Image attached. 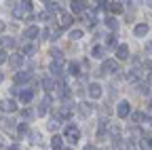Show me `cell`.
I'll return each mask as SVG.
<instances>
[{
    "label": "cell",
    "instance_id": "cell-1",
    "mask_svg": "<svg viewBox=\"0 0 152 150\" xmlns=\"http://www.w3.org/2000/svg\"><path fill=\"white\" fill-rule=\"evenodd\" d=\"M110 72H114V74H121V72H118V64L114 61V59H106V61L102 64L99 76H104V74H110Z\"/></svg>",
    "mask_w": 152,
    "mask_h": 150
},
{
    "label": "cell",
    "instance_id": "cell-2",
    "mask_svg": "<svg viewBox=\"0 0 152 150\" xmlns=\"http://www.w3.org/2000/svg\"><path fill=\"white\" fill-rule=\"evenodd\" d=\"M116 116H118V119L131 116V104H129V102H118V106H116Z\"/></svg>",
    "mask_w": 152,
    "mask_h": 150
},
{
    "label": "cell",
    "instance_id": "cell-3",
    "mask_svg": "<svg viewBox=\"0 0 152 150\" xmlns=\"http://www.w3.org/2000/svg\"><path fill=\"white\" fill-rule=\"evenodd\" d=\"M66 140H68V142H72V144H76V142L80 140V129L70 125V127L66 129Z\"/></svg>",
    "mask_w": 152,
    "mask_h": 150
},
{
    "label": "cell",
    "instance_id": "cell-4",
    "mask_svg": "<svg viewBox=\"0 0 152 150\" xmlns=\"http://www.w3.org/2000/svg\"><path fill=\"white\" fill-rule=\"evenodd\" d=\"M76 112H78V116H80V119H87V116H91L93 106H91V104H87V102H80L78 106H76Z\"/></svg>",
    "mask_w": 152,
    "mask_h": 150
},
{
    "label": "cell",
    "instance_id": "cell-5",
    "mask_svg": "<svg viewBox=\"0 0 152 150\" xmlns=\"http://www.w3.org/2000/svg\"><path fill=\"white\" fill-rule=\"evenodd\" d=\"M49 70H51V74H53V78H61V76H64V64H61V61H53V64L49 66Z\"/></svg>",
    "mask_w": 152,
    "mask_h": 150
},
{
    "label": "cell",
    "instance_id": "cell-6",
    "mask_svg": "<svg viewBox=\"0 0 152 150\" xmlns=\"http://www.w3.org/2000/svg\"><path fill=\"white\" fill-rule=\"evenodd\" d=\"M0 110H2V112H9V114H11V112H15L17 110V102L15 100H2V102H0Z\"/></svg>",
    "mask_w": 152,
    "mask_h": 150
},
{
    "label": "cell",
    "instance_id": "cell-7",
    "mask_svg": "<svg viewBox=\"0 0 152 150\" xmlns=\"http://www.w3.org/2000/svg\"><path fill=\"white\" fill-rule=\"evenodd\" d=\"M87 91H89L91 100H97V97H102V85H99V83H91V85L87 87Z\"/></svg>",
    "mask_w": 152,
    "mask_h": 150
},
{
    "label": "cell",
    "instance_id": "cell-8",
    "mask_svg": "<svg viewBox=\"0 0 152 150\" xmlns=\"http://www.w3.org/2000/svg\"><path fill=\"white\" fill-rule=\"evenodd\" d=\"M23 38H26V40L40 38V30H38L36 26H30V28H26V32H23Z\"/></svg>",
    "mask_w": 152,
    "mask_h": 150
},
{
    "label": "cell",
    "instance_id": "cell-9",
    "mask_svg": "<svg viewBox=\"0 0 152 150\" xmlns=\"http://www.w3.org/2000/svg\"><path fill=\"white\" fill-rule=\"evenodd\" d=\"M17 97H19V102H21V104H30L32 97H34V91H32V89H21Z\"/></svg>",
    "mask_w": 152,
    "mask_h": 150
},
{
    "label": "cell",
    "instance_id": "cell-10",
    "mask_svg": "<svg viewBox=\"0 0 152 150\" xmlns=\"http://www.w3.org/2000/svg\"><path fill=\"white\" fill-rule=\"evenodd\" d=\"M49 106H51V97H49V95H45V97H42V102L38 104V110H36V114L45 116V114H47V110H49Z\"/></svg>",
    "mask_w": 152,
    "mask_h": 150
},
{
    "label": "cell",
    "instance_id": "cell-11",
    "mask_svg": "<svg viewBox=\"0 0 152 150\" xmlns=\"http://www.w3.org/2000/svg\"><path fill=\"white\" fill-rule=\"evenodd\" d=\"M148 32H150V26H148V23H137L135 28H133V34H135L137 38H144Z\"/></svg>",
    "mask_w": 152,
    "mask_h": 150
},
{
    "label": "cell",
    "instance_id": "cell-12",
    "mask_svg": "<svg viewBox=\"0 0 152 150\" xmlns=\"http://www.w3.org/2000/svg\"><path fill=\"white\" fill-rule=\"evenodd\" d=\"M116 59H121V61L129 59V47H127V45H118V49H116Z\"/></svg>",
    "mask_w": 152,
    "mask_h": 150
},
{
    "label": "cell",
    "instance_id": "cell-13",
    "mask_svg": "<svg viewBox=\"0 0 152 150\" xmlns=\"http://www.w3.org/2000/svg\"><path fill=\"white\" fill-rule=\"evenodd\" d=\"M23 59H26L23 55H11V57H9V64L17 70V68H21V66H23Z\"/></svg>",
    "mask_w": 152,
    "mask_h": 150
},
{
    "label": "cell",
    "instance_id": "cell-14",
    "mask_svg": "<svg viewBox=\"0 0 152 150\" xmlns=\"http://www.w3.org/2000/svg\"><path fill=\"white\" fill-rule=\"evenodd\" d=\"M28 13H30V11H28L23 4H17V7L13 9V15H15V19H23V17H26Z\"/></svg>",
    "mask_w": 152,
    "mask_h": 150
},
{
    "label": "cell",
    "instance_id": "cell-15",
    "mask_svg": "<svg viewBox=\"0 0 152 150\" xmlns=\"http://www.w3.org/2000/svg\"><path fill=\"white\" fill-rule=\"evenodd\" d=\"M51 146H53V150H64V138L61 135H53L51 138Z\"/></svg>",
    "mask_w": 152,
    "mask_h": 150
},
{
    "label": "cell",
    "instance_id": "cell-16",
    "mask_svg": "<svg viewBox=\"0 0 152 150\" xmlns=\"http://www.w3.org/2000/svg\"><path fill=\"white\" fill-rule=\"evenodd\" d=\"M28 80H30V72H17V74H15V83H17V85H21V83L26 85Z\"/></svg>",
    "mask_w": 152,
    "mask_h": 150
},
{
    "label": "cell",
    "instance_id": "cell-17",
    "mask_svg": "<svg viewBox=\"0 0 152 150\" xmlns=\"http://www.w3.org/2000/svg\"><path fill=\"white\" fill-rule=\"evenodd\" d=\"M55 87H57V85L53 83V78H49V76H47V78H42V89H45L47 93H51V91H55Z\"/></svg>",
    "mask_w": 152,
    "mask_h": 150
},
{
    "label": "cell",
    "instance_id": "cell-18",
    "mask_svg": "<svg viewBox=\"0 0 152 150\" xmlns=\"http://www.w3.org/2000/svg\"><path fill=\"white\" fill-rule=\"evenodd\" d=\"M83 11H85V2H83V0H72V13L78 15Z\"/></svg>",
    "mask_w": 152,
    "mask_h": 150
},
{
    "label": "cell",
    "instance_id": "cell-19",
    "mask_svg": "<svg viewBox=\"0 0 152 150\" xmlns=\"http://www.w3.org/2000/svg\"><path fill=\"white\" fill-rule=\"evenodd\" d=\"M0 40H2V47H4V49H15V47H17L15 38H11V36H2Z\"/></svg>",
    "mask_w": 152,
    "mask_h": 150
},
{
    "label": "cell",
    "instance_id": "cell-20",
    "mask_svg": "<svg viewBox=\"0 0 152 150\" xmlns=\"http://www.w3.org/2000/svg\"><path fill=\"white\" fill-rule=\"evenodd\" d=\"M135 89H137L140 95H150V85H148V83H137Z\"/></svg>",
    "mask_w": 152,
    "mask_h": 150
},
{
    "label": "cell",
    "instance_id": "cell-21",
    "mask_svg": "<svg viewBox=\"0 0 152 150\" xmlns=\"http://www.w3.org/2000/svg\"><path fill=\"white\" fill-rule=\"evenodd\" d=\"M68 74H70V76H80V68H78V64L70 61V64H68Z\"/></svg>",
    "mask_w": 152,
    "mask_h": 150
},
{
    "label": "cell",
    "instance_id": "cell-22",
    "mask_svg": "<svg viewBox=\"0 0 152 150\" xmlns=\"http://www.w3.org/2000/svg\"><path fill=\"white\" fill-rule=\"evenodd\" d=\"M30 142L36 144V146H40L42 144V133H38V131H30Z\"/></svg>",
    "mask_w": 152,
    "mask_h": 150
},
{
    "label": "cell",
    "instance_id": "cell-23",
    "mask_svg": "<svg viewBox=\"0 0 152 150\" xmlns=\"http://www.w3.org/2000/svg\"><path fill=\"white\" fill-rule=\"evenodd\" d=\"M106 47H95L93 51H91V55H93V57H97V59H102V57H106Z\"/></svg>",
    "mask_w": 152,
    "mask_h": 150
},
{
    "label": "cell",
    "instance_id": "cell-24",
    "mask_svg": "<svg viewBox=\"0 0 152 150\" xmlns=\"http://www.w3.org/2000/svg\"><path fill=\"white\" fill-rule=\"evenodd\" d=\"M47 13H51V15H55V13H61L59 2H49V4H47Z\"/></svg>",
    "mask_w": 152,
    "mask_h": 150
},
{
    "label": "cell",
    "instance_id": "cell-25",
    "mask_svg": "<svg viewBox=\"0 0 152 150\" xmlns=\"http://www.w3.org/2000/svg\"><path fill=\"white\" fill-rule=\"evenodd\" d=\"M131 119H133V123H142V121H146V114H144V112L142 110H137V112H131Z\"/></svg>",
    "mask_w": 152,
    "mask_h": 150
},
{
    "label": "cell",
    "instance_id": "cell-26",
    "mask_svg": "<svg viewBox=\"0 0 152 150\" xmlns=\"http://www.w3.org/2000/svg\"><path fill=\"white\" fill-rule=\"evenodd\" d=\"M72 26V15L70 13H61V28H70Z\"/></svg>",
    "mask_w": 152,
    "mask_h": 150
},
{
    "label": "cell",
    "instance_id": "cell-27",
    "mask_svg": "<svg viewBox=\"0 0 152 150\" xmlns=\"http://www.w3.org/2000/svg\"><path fill=\"white\" fill-rule=\"evenodd\" d=\"M104 23H106V28H110V30H116V28H118V21L114 19V17H106Z\"/></svg>",
    "mask_w": 152,
    "mask_h": 150
},
{
    "label": "cell",
    "instance_id": "cell-28",
    "mask_svg": "<svg viewBox=\"0 0 152 150\" xmlns=\"http://www.w3.org/2000/svg\"><path fill=\"white\" fill-rule=\"evenodd\" d=\"M36 53H38L36 45H26L23 47V55H30V57H32V55H36Z\"/></svg>",
    "mask_w": 152,
    "mask_h": 150
},
{
    "label": "cell",
    "instance_id": "cell-29",
    "mask_svg": "<svg viewBox=\"0 0 152 150\" xmlns=\"http://www.w3.org/2000/svg\"><path fill=\"white\" fill-rule=\"evenodd\" d=\"M108 7H110V11H112V13H123V9H125V7H123V2H110Z\"/></svg>",
    "mask_w": 152,
    "mask_h": 150
},
{
    "label": "cell",
    "instance_id": "cell-30",
    "mask_svg": "<svg viewBox=\"0 0 152 150\" xmlns=\"http://www.w3.org/2000/svg\"><path fill=\"white\" fill-rule=\"evenodd\" d=\"M17 133L19 135H30V127H28V123H21L17 127Z\"/></svg>",
    "mask_w": 152,
    "mask_h": 150
},
{
    "label": "cell",
    "instance_id": "cell-31",
    "mask_svg": "<svg viewBox=\"0 0 152 150\" xmlns=\"http://www.w3.org/2000/svg\"><path fill=\"white\" fill-rule=\"evenodd\" d=\"M21 116H23L26 121H32V119L36 116V112H34V110H30V108H23V112H21Z\"/></svg>",
    "mask_w": 152,
    "mask_h": 150
},
{
    "label": "cell",
    "instance_id": "cell-32",
    "mask_svg": "<svg viewBox=\"0 0 152 150\" xmlns=\"http://www.w3.org/2000/svg\"><path fill=\"white\" fill-rule=\"evenodd\" d=\"M106 49H118L116 36H110V38H108V42H106Z\"/></svg>",
    "mask_w": 152,
    "mask_h": 150
},
{
    "label": "cell",
    "instance_id": "cell-33",
    "mask_svg": "<svg viewBox=\"0 0 152 150\" xmlns=\"http://www.w3.org/2000/svg\"><path fill=\"white\" fill-rule=\"evenodd\" d=\"M51 55H53V59H55V61H64V55H61L59 49H51Z\"/></svg>",
    "mask_w": 152,
    "mask_h": 150
},
{
    "label": "cell",
    "instance_id": "cell-34",
    "mask_svg": "<svg viewBox=\"0 0 152 150\" xmlns=\"http://www.w3.org/2000/svg\"><path fill=\"white\" fill-rule=\"evenodd\" d=\"M70 38H72V40H80V38H83V30H72V32H70Z\"/></svg>",
    "mask_w": 152,
    "mask_h": 150
},
{
    "label": "cell",
    "instance_id": "cell-35",
    "mask_svg": "<svg viewBox=\"0 0 152 150\" xmlns=\"http://www.w3.org/2000/svg\"><path fill=\"white\" fill-rule=\"evenodd\" d=\"M110 133L118 140V135H121V127H118V125H110Z\"/></svg>",
    "mask_w": 152,
    "mask_h": 150
},
{
    "label": "cell",
    "instance_id": "cell-36",
    "mask_svg": "<svg viewBox=\"0 0 152 150\" xmlns=\"http://www.w3.org/2000/svg\"><path fill=\"white\" fill-rule=\"evenodd\" d=\"M47 127H49V129H51V131H55V129H57V127H59V119H51V121H49V125H47Z\"/></svg>",
    "mask_w": 152,
    "mask_h": 150
},
{
    "label": "cell",
    "instance_id": "cell-37",
    "mask_svg": "<svg viewBox=\"0 0 152 150\" xmlns=\"http://www.w3.org/2000/svg\"><path fill=\"white\" fill-rule=\"evenodd\" d=\"M2 127H4V131H13V127H15V123H13L11 119H7V121L2 123Z\"/></svg>",
    "mask_w": 152,
    "mask_h": 150
},
{
    "label": "cell",
    "instance_id": "cell-38",
    "mask_svg": "<svg viewBox=\"0 0 152 150\" xmlns=\"http://www.w3.org/2000/svg\"><path fill=\"white\" fill-rule=\"evenodd\" d=\"M7 59H9V55H7V51H4V49H0V66H2V64H4Z\"/></svg>",
    "mask_w": 152,
    "mask_h": 150
},
{
    "label": "cell",
    "instance_id": "cell-39",
    "mask_svg": "<svg viewBox=\"0 0 152 150\" xmlns=\"http://www.w3.org/2000/svg\"><path fill=\"white\" fill-rule=\"evenodd\" d=\"M76 95H78V97H83V95H85V87H83L80 83H78V87H76Z\"/></svg>",
    "mask_w": 152,
    "mask_h": 150
},
{
    "label": "cell",
    "instance_id": "cell-40",
    "mask_svg": "<svg viewBox=\"0 0 152 150\" xmlns=\"http://www.w3.org/2000/svg\"><path fill=\"white\" fill-rule=\"evenodd\" d=\"M40 38H45V40L51 38V30H42V32H40Z\"/></svg>",
    "mask_w": 152,
    "mask_h": 150
},
{
    "label": "cell",
    "instance_id": "cell-41",
    "mask_svg": "<svg viewBox=\"0 0 152 150\" xmlns=\"http://www.w3.org/2000/svg\"><path fill=\"white\" fill-rule=\"evenodd\" d=\"M7 4H9V9H15V7H17L15 0H7Z\"/></svg>",
    "mask_w": 152,
    "mask_h": 150
},
{
    "label": "cell",
    "instance_id": "cell-42",
    "mask_svg": "<svg viewBox=\"0 0 152 150\" xmlns=\"http://www.w3.org/2000/svg\"><path fill=\"white\" fill-rule=\"evenodd\" d=\"M9 150H21V148H19V146H17V144H13V146H11V148H9Z\"/></svg>",
    "mask_w": 152,
    "mask_h": 150
},
{
    "label": "cell",
    "instance_id": "cell-43",
    "mask_svg": "<svg viewBox=\"0 0 152 150\" xmlns=\"http://www.w3.org/2000/svg\"><path fill=\"white\" fill-rule=\"evenodd\" d=\"M85 150H97V148H95V146H91V144H89V146H85Z\"/></svg>",
    "mask_w": 152,
    "mask_h": 150
},
{
    "label": "cell",
    "instance_id": "cell-44",
    "mask_svg": "<svg viewBox=\"0 0 152 150\" xmlns=\"http://www.w3.org/2000/svg\"><path fill=\"white\" fill-rule=\"evenodd\" d=\"M4 80V74H2V70H0V83H2Z\"/></svg>",
    "mask_w": 152,
    "mask_h": 150
},
{
    "label": "cell",
    "instance_id": "cell-45",
    "mask_svg": "<svg viewBox=\"0 0 152 150\" xmlns=\"http://www.w3.org/2000/svg\"><path fill=\"white\" fill-rule=\"evenodd\" d=\"M148 74H150V76H148V83L152 85V72H148Z\"/></svg>",
    "mask_w": 152,
    "mask_h": 150
},
{
    "label": "cell",
    "instance_id": "cell-46",
    "mask_svg": "<svg viewBox=\"0 0 152 150\" xmlns=\"http://www.w3.org/2000/svg\"><path fill=\"white\" fill-rule=\"evenodd\" d=\"M146 4H148V7H150V9H152V0H146Z\"/></svg>",
    "mask_w": 152,
    "mask_h": 150
},
{
    "label": "cell",
    "instance_id": "cell-47",
    "mask_svg": "<svg viewBox=\"0 0 152 150\" xmlns=\"http://www.w3.org/2000/svg\"><path fill=\"white\" fill-rule=\"evenodd\" d=\"M95 2H99V4H106V0H95Z\"/></svg>",
    "mask_w": 152,
    "mask_h": 150
},
{
    "label": "cell",
    "instance_id": "cell-48",
    "mask_svg": "<svg viewBox=\"0 0 152 150\" xmlns=\"http://www.w3.org/2000/svg\"><path fill=\"white\" fill-rule=\"evenodd\" d=\"M2 30H4V23H2V21H0V32H2Z\"/></svg>",
    "mask_w": 152,
    "mask_h": 150
},
{
    "label": "cell",
    "instance_id": "cell-49",
    "mask_svg": "<svg viewBox=\"0 0 152 150\" xmlns=\"http://www.w3.org/2000/svg\"><path fill=\"white\" fill-rule=\"evenodd\" d=\"M123 2H125V4H129V2H131V0H123Z\"/></svg>",
    "mask_w": 152,
    "mask_h": 150
},
{
    "label": "cell",
    "instance_id": "cell-50",
    "mask_svg": "<svg viewBox=\"0 0 152 150\" xmlns=\"http://www.w3.org/2000/svg\"><path fill=\"white\" fill-rule=\"evenodd\" d=\"M64 150H74V148H64Z\"/></svg>",
    "mask_w": 152,
    "mask_h": 150
},
{
    "label": "cell",
    "instance_id": "cell-51",
    "mask_svg": "<svg viewBox=\"0 0 152 150\" xmlns=\"http://www.w3.org/2000/svg\"><path fill=\"white\" fill-rule=\"evenodd\" d=\"M150 106H152V97H150Z\"/></svg>",
    "mask_w": 152,
    "mask_h": 150
},
{
    "label": "cell",
    "instance_id": "cell-52",
    "mask_svg": "<svg viewBox=\"0 0 152 150\" xmlns=\"http://www.w3.org/2000/svg\"><path fill=\"white\" fill-rule=\"evenodd\" d=\"M42 2H49V0H42Z\"/></svg>",
    "mask_w": 152,
    "mask_h": 150
},
{
    "label": "cell",
    "instance_id": "cell-53",
    "mask_svg": "<svg viewBox=\"0 0 152 150\" xmlns=\"http://www.w3.org/2000/svg\"><path fill=\"white\" fill-rule=\"evenodd\" d=\"M150 146H152V140H150Z\"/></svg>",
    "mask_w": 152,
    "mask_h": 150
}]
</instances>
